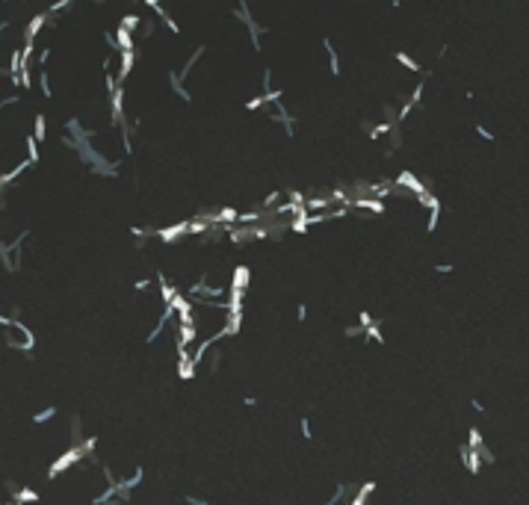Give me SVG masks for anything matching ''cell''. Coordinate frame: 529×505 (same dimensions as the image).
I'll list each match as a JSON object with an SVG mask.
<instances>
[{
	"mask_svg": "<svg viewBox=\"0 0 529 505\" xmlns=\"http://www.w3.org/2000/svg\"><path fill=\"white\" fill-rule=\"evenodd\" d=\"M53 414H57V408H45V411H39V414L33 417V423L42 425V423H47V420H53Z\"/></svg>",
	"mask_w": 529,
	"mask_h": 505,
	"instance_id": "4",
	"label": "cell"
},
{
	"mask_svg": "<svg viewBox=\"0 0 529 505\" xmlns=\"http://www.w3.org/2000/svg\"><path fill=\"white\" fill-rule=\"evenodd\" d=\"M187 505H210L204 496H192V494H187Z\"/></svg>",
	"mask_w": 529,
	"mask_h": 505,
	"instance_id": "9",
	"label": "cell"
},
{
	"mask_svg": "<svg viewBox=\"0 0 529 505\" xmlns=\"http://www.w3.org/2000/svg\"><path fill=\"white\" fill-rule=\"evenodd\" d=\"M470 405H473V411H479V414H485V405L479 399H470Z\"/></svg>",
	"mask_w": 529,
	"mask_h": 505,
	"instance_id": "13",
	"label": "cell"
},
{
	"mask_svg": "<svg viewBox=\"0 0 529 505\" xmlns=\"http://www.w3.org/2000/svg\"><path fill=\"white\" fill-rule=\"evenodd\" d=\"M296 313H299V319L305 322V319H307V305H299V307H296Z\"/></svg>",
	"mask_w": 529,
	"mask_h": 505,
	"instance_id": "12",
	"label": "cell"
},
{
	"mask_svg": "<svg viewBox=\"0 0 529 505\" xmlns=\"http://www.w3.org/2000/svg\"><path fill=\"white\" fill-rule=\"evenodd\" d=\"M435 272H437V275H449V272H452V266H449V263H437Z\"/></svg>",
	"mask_w": 529,
	"mask_h": 505,
	"instance_id": "11",
	"label": "cell"
},
{
	"mask_svg": "<svg viewBox=\"0 0 529 505\" xmlns=\"http://www.w3.org/2000/svg\"><path fill=\"white\" fill-rule=\"evenodd\" d=\"M35 499H39V496H35L33 491H27V488H24V491H18V494H15V502H35Z\"/></svg>",
	"mask_w": 529,
	"mask_h": 505,
	"instance_id": "6",
	"label": "cell"
},
{
	"mask_svg": "<svg viewBox=\"0 0 529 505\" xmlns=\"http://www.w3.org/2000/svg\"><path fill=\"white\" fill-rule=\"evenodd\" d=\"M461 461H464V467L470 473H479L482 470V458H479V449H473V446H461Z\"/></svg>",
	"mask_w": 529,
	"mask_h": 505,
	"instance_id": "1",
	"label": "cell"
},
{
	"mask_svg": "<svg viewBox=\"0 0 529 505\" xmlns=\"http://www.w3.org/2000/svg\"><path fill=\"white\" fill-rule=\"evenodd\" d=\"M373 322H376V316H373L370 310H361V313H358V325H361V328H370Z\"/></svg>",
	"mask_w": 529,
	"mask_h": 505,
	"instance_id": "5",
	"label": "cell"
},
{
	"mask_svg": "<svg viewBox=\"0 0 529 505\" xmlns=\"http://www.w3.org/2000/svg\"><path fill=\"white\" fill-rule=\"evenodd\" d=\"M396 62H399L402 68H408V71H423V68H420V62H414V59L408 57L405 50H399V53H396Z\"/></svg>",
	"mask_w": 529,
	"mask_h": 505,
	"instance_id": "2",
	"label": "cell"
},
{
	"mask_svg": "<svg viewBox=\"0 0 529 505\" xmlns=\"http://www.w3.org/2000/svg\"><path fill=\"white\" fill-rule=\"evenodd\" d=\"M476 133H479L485 142H494V139H497V136H494V133H491L488 127H485V124H476Z\"/></svg>",
	"mask_w": 529,
	"mask_h": 505,
	"instance_id": "7",
	"label": "cell"
},
{
	"mask_svg": "<svg viewBox=\"0 0 529 505\" xmlns=\"http://www.w3.org/2000/svg\"><path fill=\"white\" fill-rule=\"evenodd\" d=\"M133 290H139V293H145V290H151V281H148V278H142V281H136V284H133Z\"/></svg>",
	"mask_w": 529,
	"mask_h": 505,
	"instance_id": "10",
	"label": "cell"
},
{
	"mask_svg": "<svg viewBox=\"0 0 529 505\" xmlns=\"http://www.w3.org/2000/svg\"><path fill=\"white\" fill-rule=\"evenodd\" d=\"M299 428H302V437H305V440H311V423H307V417H302V420H299Z\"/></svg>",
	"mask_w": 529,
	"mask_h": 505,
	"instance_id": "8",
	"label": "cell"
},
{
	"mask_svg": "<svg viewBox=\"0 0 529 505\" xmlns=\"http://www.w3.org/2000/svg\"><path fill=\"white\" fill-rule=\"evenodd\" d=\"M364 337H367V340H373V343H385V334H381V328H378L376 322H373L370 328H364Z\"/></svg>",
	"mask_w": 529,
	"mask_h": 505,
	"instance_id": "3",
	"label": "cell"
}]
</instances>
